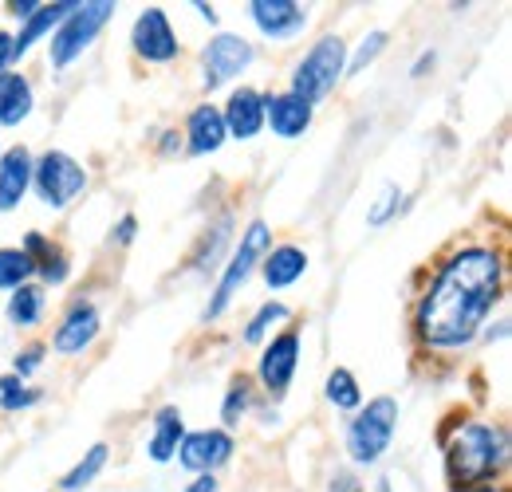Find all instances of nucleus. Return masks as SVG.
<instances>
[{"mask_svg":"<svg viewBox=\"0 0 512 492\" xmlns=\"http://www.w3.org/2000/svg\"><path fill=\"white\" fill-rule=\"evenodd\" d=\"M375 492H394V489H390V477H383V481L375 485Z\"/></svg>","mask_w":512,"mask_h":492,"instance_id":"obj_43","label":"nucleus"},{"mask_svg":"<svg viewBox=\"0 0 512 492\" xmlns=\"http://www.w3.org/2000/svg\"><path fill=\"white\" fill-rule=\"evenodd\" d=\"M115 16V0H75V8L67 12V20L52 32L48 40V56H52V71H67L71 63L79 60L95 36L111 24Z\"/></svg>","mask_w":512,"mask_h":492,"instance_id":"obj_5","label":"nucleus"},{"mask_svg":"<svg viewBox=\"0 0 512 492\" xmlns=\"http://www.w3.org/2000/svg\"><path fill=\"white\" fill-rule=\"evenodd\" d=\"M304 272H308V252L300 245H272L268 256L260 260V276H264V284H268L272 292L292 288Z\"/></svg>","mask_w":512,"mask_h":492,"instance_id":"obj_19","label":"nucleus"},{"mask_svg":"<svg viewBox=\"0 0 512 492\" xmlns=\"http://www.w3.org/2000/svg\"><path fill=\"white\" fill-rule=\"evenodd\" d=\"M446 457V481L453 492L497 481L509 465V433L493 422H457V430L442 445Z\"/></svg>","mask_w":512,"mask_h":492,"instance_id":"obj_2","label":"nucleus"},{"mask_svg":"<svg viewBox=\"0 0 512 492\" xmlns=\"http://www.w3.org/2000/svg\"><path fill=\"white\" fill-rule=\"evenodd\" d=\"M268 248H272V229L264 221H253L241 233V241L229 252V260H225V268L217 276V288H213V296L205 304V323H213V319H221L229 311V304L237 300V292L249 284V276L260 268V260L268 256Z\"/></svg>","mask_w":512,"mask_h":492,"instance_id":"obj_3","label":"nucleus"},{"mask_svg":"<svg viewBox=\"0 0 512 492\" xmlns=\"http://www.w3.org/2000/svg\"><path fill=\"white\" fill-rule=\"evenodd\" d=\"M300 347H304V339H300L296 327H284V331H276L264 343L260 363H256V378H260L268 398H284L288 394V386L296 378V367H300Z\"/></svg>","mask_w":512,"mask_h":492,"instance_id":"obj_9","label":"nucleus"},{"mask_svg":"<svg viewBox=\"0 0 512 492\" xmlns=\"http://www.w3.org/2000/svg\"><path fill=\"white\" fill-rule=\"evenodd\" d=\"M394 430H398V398H390V394L371 398L347 422V433H343L347 457L355 465H379L386 449H390V441H394Z\"/></svg>","mask_w":512,"mask_h":492,"instance_id":"obj_4","label":"nucleus"},{"mask_svg":"<svg viewBox=\"0 0 512 492\" xmlns=\"http://www.w3.org/2000/svg\"><path fill=\"white\" fill-rule=\"evenodd\" d=\"M386 44H390V36H386L383 28H379V32H371V36H367V40H363V44H359L351 56H347L343 75H363V71H367V67H371V63L386 52Z\"/></svg>","mask_w":512,"mask_h":492,"instance_id":"obj_30","label":"nucleus"},{"mask_svg":"<svg viewBox=\"0 0 512 492\" xmlns=\"http://www.w3.org/2000/svg\"><path fill=\"white\" fill-rule=\"evenodd\" d=\"M178 150H182V130H162L158 154H178Z\"/></svg>","mask_w":512,"mask_h":492,"instance_id":"obj_38","label":"nucleus"},{"mask_svg":"<svg viewBox=\"0 0 512 492\" xmlns=\"http://www.w3.org/2000/svg\"><path fill=\"white\" fill-rule=\"evenodd\" d=\"M12 67V32L0 28V75Z\"/></svg>","mask_w":512,"mask_h":492,"instance_id":"obj_39","label":"nucleus"},{"mask_svg":"<svg viewBox=\"0 0 512 492\" xmlns=\"http://www.w3.org/2000/svg\"><path fill=\"white\" fill-rule=\"evenodd\" d=\"M186 492H221V481H217V473H201L186 485Z\"/></svg>","mask_w":512,"mask_h":492,"instance_id":"obj_36","label":"nucleus"},{"mask_svg":"<svg viewBox=\"0 0 512 492\" xmlns=\"http://www.w3.org/2000/svg\"><path fill=\"white\" fill-rule=\"evenodd\" d=\"M233 449H237V441H233L229 430H193L178 445V465L197 473V477L201 473H217L221 465L233 461Z\"/></svg>","mask_w":512,"mask_h":492,"instance_id":"obj_11","label":"nucleus"},{"mask_svg":"<svg viewBox=\"0 0 512 492\" xmlns=\"http://www.w3.org/2000/svg\"><path fill=\"white\" fill-rule=\"evenodd\" d=\"M225 142H229V134H225V123H221V107H217V103L193 107L186 126H182V150H186L190 158H209V154H217Z\"/></svg>","mask_w":512,"mask_h":492,"instance_id":"obj_15","label":"nucleus"},{"mask_svg":"<svg viewBox=\"0 0 512 492\" xmlns=\"http://www.w3.org/2000/svg\"><path fill=\"white\" fill-rule=\"evenodd\" d=\"M288 304H280V300H268V304H260L256 308V315L245 323V331H241V339L249 343V347H256V343H264V335L276 327V323H288Z\"/></svg>","mask_w":512,"mask_h":492,"instance_id":"obj_28","label":"nucleus"},{"mask_svg":"<svg viewBox=\"0 0 512 492\" xmlns=\"http://www.w3.org/2000/svg\"><path fill=\"white\" fill-rule=\"evenodd\" d=\"M398 205H402V189H398V185H383V193H379L375 205L367 209V225H371V229L386 225L390 217H398Z\"/></svg>","mask_w":512,"mask_h":492,"instance_id":"obj_32","label":"nucleus"},{"mask_svg":"<svg viewBox=\"0 0 512 492\" xmlns=\"http://www.w3.org/2000/svg\"><path fill=\"white\" fill-rule=\"evenodd\" d=\"M434 63H438V52H422V56H418V63H414V71H410V75H414V79H422V75H426V71H430Z\"/></svg>","mask_w":512,"mask_h":492,"instance_id":"obj_40","label":"nucleus"},{"mask_svg":"<svg viewBox=\"0 0 512 492\" xmlns=\"http://www.w3.org/2000/svg\"><path fill=\"white\" fill-rule=\"evenodd\" d=\"M75 8V0H56V4H40L36 8V16H28L24 24H20V32L12 36V63L24 60L44 36H52L60 24L67 20V12Z\"/></svg>","mask_w":512,"mask_h":492,"instance_id":"obj_18","label":"nucleus"},{"mask_svg":"<svg viewBox=\"0 0 512 492\" xmlns=\"http://www.w3.org/2000/svg\"><path fill=\"white\" fill-rule=\"evenodd\" d=\"M323 394H327V402L335 406V410H343V414H355L359 406H363V390H359V378L351 374L347 367H335L327 374V382H323Z\"/></svg>","mask_w":512,"mask_h":492,"instance_id":"obj_24","label":"nucleus"},{"mask_svg":"<svg viewBox=\"0 0 512 492\" xmlns=\"http://www.w3.org/2000/svg\"><path fill=\"white\" fill-rule=\"evenodd\" d=\"M87 170L67 154V150H48L32 162V189L48 209H67L87 193Z\"/></svg>","mask_w":512,"mask_h":492,"instance_id":"obj_7","label":"nucleus"},{"mask_svg":"<svg viewBox=\"0 0 512 492\" xmlns=\"http://www.w3.org/2000/svg\"><path fill=\"white\" fill-rule=\"evenodd\" d=\"M107 457H111V445H107V441H95V445L67 469L64 477H60V492H83L103 469H107Z\"/></svg>","mask_w":512,"mask_h":492,"instance_id":"obj_23","label":"nucleus"},{"mask_svg":"<svg viewBox=\"0 0 512 492\" xmlns=\"http://www.w3.org/2000/svg\"><path fill=\"white\" fill-rule=\"evenodd\" d=\"M36 276L44 280V284H64L67 276H71V260H67V252L60 245H52L40 260H36Z\"/></svg>","mask_w":512,"mask_h":492,"instance_id":"obj_31","label":"nucleus"},{"mask_svg":"<svg viewBox=\"0 0 512 492\" xmlns=\"http://www.w3.org/2000/svg\"><path fill=\"white\" fill-rule=\"evenodd\" d=\"M32 150L28 146H8L4 154H0V213H12V209H20V201L28 197V189H32Z\"/></svg>","mask_w":512,"mask_h":492,"instance_id":"obj_17","label":"nucleus"},{"mask_svg":"<svg viewBox=\"0 0 512 492\" xmlns=\"http://www.w3.org/2000/svg\"><path fill=\"white\" fill-rule=\"evenodd\" d=\"M44 351H48V347H44V343H32V347H24V351H20V355H16V359H12V374H16V378H24V382H28V378H32V374H36V370L44 367Z\"/></svg>","mask_w":512,"mask_h":492,"instance_id":"obj_33","label":"nucleus"},{"mask_svg":"<svg viewBox=\"0 0 512 492\" xmlns=\"http://www.w3.org/2000/svg\"><path fill=\"white\" fill-rule=\"evenodd\" d=\"M221 123H225V134L237 138V142H253L256 134L264 130V91L256 87H233L225 107H221Z\"/></svg>","mask_w":512,"mask_h":492,"instance_id":"obj_14","label":"nucleus"},{"mask_svg":"<svg viewBox=\"0 0 512 492\" xmlns=\"http://www.w3.org/2000/svg\"><path fill=\"white\" fill-rule=\"evenodd\" d=\"M130 48L142 63H174L182 56V40L170 28V16L162 8H142L130 28Z\"/></svg>","mask_w":512,"mask_h":492,"instance_id":"obj_10","label":"nucleus"},{"mask_svg":"<svg viewBox=\"0 0 512 492\" xmlns=\"http://www.w3.org/2000/svg\"><path fill=\"white\" fill-rule=\"evenodd\" d=\"M99 331H103V315L99 308L91 304V300H75L71 308L64 311V319L56 323V331H52V351L56 355H83L95 339H99Z\"/></svg>","mask_w":512,"mask_h":492,"instance_id":"obj_12","label":"nucleus"},{"mask_svg":"<svg viewBox=\"0 0 512 492\" xmlns=\"http://www.w3.org/2000/svg\"><path fill=\"white\" fill-rule=\"evenodd\" d=\"M44 304H48V296H44V284H20L16 292H8V323L12 327H36L40 319H44Z\"/></svg>","mask_w":512,"mask_h":492,"instance_id":"obj_22","label":"nucleus"},{"mask_svg":"<svg viewBox=\"0 0 512 492\" xmlns=\"http://www.w3.org/2000/svg\"><path fill=\"white\" fill-rule=\"evenodd\" d=\"M40 402H44V394L36 386H28L16 374H0V410L4 414H20V410H32Z\"/></svg>","mask_w":512,"mask_h":492,"instance_id":"obj_25","label":"nucleus"},{"mask_svg":"<svg viewBox=\"0 0 512 492\" xmlns=\"http://www.w3.org/2000/svg\"><path fill=\"white\" fill-rule=\"evenodd\" d=\"M36 8H40V0H12V4H8V16H16V20L24 24L28 16H36Z\"/></svg>","mask_w":512,"mask_h":492,"instance_id":"obj_37","label":"nucleus"},{"mask_svg":"<svg viewBox=\"0 0 512 492\" xmlns=\"http://www.w3.org/2000/svg\"><path fill=\"white\" fill-rule=\"evenodd\" d=\"M253 410V382L245 378V374H237L233 382H229V390H225V402H221V422H225V430H233V426H241V418Z\"/></svg>","mask_w":512,"mask_h":492,"instance_id":"obj_27","label":"nucleus"},{"mask_svg":"<svg viewBox=\"0 0 512 492\" xmlns=\"http://www.w3.org/2000/svg\"><path fill=\"white\" fill-rule=\"evenodd\" d=\"M36 264L20 248H0V292H16L20 284H32Z\"/></svg>","mask_w":512,"mask_h":492,"instance_id":"obj_26","label":"nucleus"},{"mask_svg":"<svg viewBox=\"0 0 512 492\" xmlns=\"http://www.w3.org/2000/svg\"><path fill=\"white\" fill-rule=\"evenodd\" d=\"M36 107L32 83L20 71H4L0 75V126H20Z\"/></svg>","mask_w":512,"mask_h":492,"instance_id":"obj_21","label":"nucleus"},{"mask_svg":"<svg viewBox=\"0 0 512 492\" xmlns=\"http://www.w3.org/2000/svg\"><path fill=\"white\" fill-rule=\"evenodd\" d=\"M343 67H347V40L343 36H320L308 52H304V60L296 63V71H292V95H300L308 107H316L323 103L335 87H339V79H343Z\"/></svg>","mask_w":512,"mask_h":492,"instance_id":"obj_6","label":"nucleus"},{"mask_svg":"<svg viewBox=\"0 0 512 492\" xmlns=\"http://www.w3.org/2000/svg\"><path fill=\"white\" fill-rule=\"evenodd\" d=\"M505 296V252L493 245H461L434 268L418 308L414 335L426 351H465L489 311Z\"/></svg>","mask_w":512,"mask_h":492,"instance_id":"obj_1","label":"nucleus"},{"mask_svg":"<svg viewBox=\"0 0 512 492\" xmlns=\"http://www.w3.org/2000/svg\"><path fill=\"white\" fill-rule=\"evenodd\" d=\"M327 492H363V481L351 469H335L331 481H327Z\"/></svg>","mask_w":512,"mask_h":492,"instance_id":"obj_35","label":"nucleus"},{"mask_svg":"<svg viewBox=\"0 0 512 492\" xmlns=\"http://www.w3.org/2000/svg\"><path fill=\"white\" fill-rule=\"evenodd\" d=\"M134 237H138V217H134V213H123L119 225H115V233H111V245L123 248V245H130Z\"/></svg>","mask_w":512,"mask_h":492,"instance_id":"obj_34","label":"nucleus"},{"mask_svg":"<svg viewBox=\"0 0 512 492\" xmlns=\"http://www.w3.org/2000/svg\"><path fill=\"white\" fill-rule=\"evenodd\" d=\"M316 119V107H308L300 95L280 91V95H264V126H272L276 138L292 142L300 134H308V126Z\"/></svg>","mask_w":512,"mask_h":492,"instance_id":"obj_16","label":"nucleus"},{"mask_svg":"<svg viewBox=\"0 0 512 492\" xmlns=\"http://www.w3.org/2000/svg\"><path fill=\"white\" fill-rule=\"evenodd\" d=\"M253 63H256V48L245 36H237V32H217V36H209V44L201 48V87H205V91H217V87L241 79Z\"/></svg>","mask_w":512,"mask_h":492,"instance_id":"obj_8","label":"nucleus"},{"mask_svg":"<svg viewBox=\"0 0 512 492\" xmlns=\"http://www.w3.org/2000/svg\"><path fill=\"white\" fill-rule=\"evenodd\" d=\"M190 8H197V16H201V20L217 24V12H213V4H201V0H197V4H190Z\"/></svg>","mask_w":512,"mask_h":492,"instance_id":"obj_41","label":"nucleus"},{"mask_svg":"<svg viewBox=\"0 0 512 492\" xmlns=\"http://www.w3.org/2000/svg\"><path fill=\"white\" fill-rule=\"evenodd\" d=\"M209 229H213V237H205V241H201V252L193 256V268H197V272H205V268L213 264V256L229 245V237H233V213H221Z\"/></svg>","mask_w":512,"mask_h":492,"instance_id":"obj_29","label":"nucleus"},{"mask_svg":"<svg viewBox=\"0 0 512 492\" xmlns=\"http://www.w3.org/2000/svg\"><path fill=\"white\" fill-rule=\"evenodd\" d=\"M249 16L256 32L276 44H288L308 28V8L296 0H249Z\"/></svg>","mask_w":512,"mask_h":492,"instance_id":"obj_13","label":"nucleus"},{"mask_svg":"<svg viewBox=\"0 0 512 492\" xmlns=\"http://www.w3.org/2000/svg\"><path fill=\"white\" fill-rule=\"evenodd\" d=\"M461 492H509V489L497 485V481H485V485H473V489H461Z\"/></svg>","mask_w":512,"mask_h":492,"instance_id":"obj_42","label":"nucleus"},{"mask_svg":"<svg viewBox=\"0 0 512 492\" xmlns=\"http://www.w3.org/2000/svg\"><path fill=\"white\" fill-rule=\"evenodd\" d=\"M182 437H186V418H182V410H178V406H162V410L154 414V433H150V445H146L150 461H154V465H170V461L178 457Z\"/></svg>","mask_w":512,"mask_h":492,"instance_id":"obj_20","label":"nucleus"}]
</instances>
